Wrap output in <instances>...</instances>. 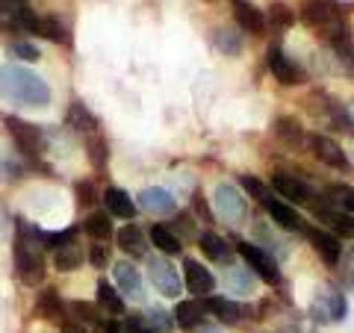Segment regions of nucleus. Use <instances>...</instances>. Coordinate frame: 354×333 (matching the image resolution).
<instances>
[{
	"label": "nucleus",
	"mask_w": 354,
	"mask_h": 333,
	"mask_svg": "<svg viewBox=\"0 0 354 333\" xmlns=\"http://www.w3.org/2000/svg\"><path fill=\"white\" fill-rule=\"evenodd\" d=\"M39 36L53 41V44H65V48H71V30L65 27V21L59 15H41Z\"/></svg>",
	"instance_id": "nucleus-26"
},
{
	"label": "nucleus",
	"mask_w": 354,
	"mask_h": 333,
	"mask_svg": "<svg viewBox=\"0 0 354 333\" xmlns=\"http://www.w3.org/2000/svg\"><path fill=\"white\" fill-rule=\"evenodd\" d=\"M225 286H227V292H234V295H254L257 292V274H254L248 265H225Z\"/></svg>",
	"instance_id": "nucleus-20"
},
{
	"label": "nucleus",
	"mask_w": 354,
	"mask_h": 333,
	"mask_svg": "<svg viewBox=\"0 0 354 333\" xmlns=\"http://www.w3.org/2000/svg\"><path fill=\"white\" fill-rule=\"evenodd\" d=\"M104 207H106L109 218H121V221L136 218V204H133L130 192H124L121 186H106L104 189Z\"/></svg>",
	"instance_id": "nucleus-17"
},
{
	"label": "nucleus",
	"mask_w": 354,
	"mask_h": 333,
	"mask_svg": "<svg viewBox=\"0 0 354 333\" xmlns=\"http://www.w3.org/2000/svg\"><path fill=\"white\" fill-rule=\"evenodd\" d=\"M239 183H242V189H245V192H248V195H251V198H254V201H257V204L263 201L266 195H269V189H266V186L257 180V177H248V174H245V177H242Z\"/></svg>",
	"instance_id": "nucleus-44"
},
{
	"label": "nucleus",
	"mask_w": 354,
	"mask_h": 333,
	"mask_svg": "<svg viewBox=\"0 0 354 333\" xmlns=\"http://www.w3.org/2000/svg\"><path fill=\"white\" fill-rule=\"evenodd\" d=\"M234 18L251 36H263L266 32V15L254 3H248V0H234Z\"/></svg>",
	"instance_id": "nucleus-22"
},
{
	"label": "nucleus",
	"mask_w": 354,
	"mask_h": 333,
	"mask_svg": "<svg viewBox=\"0 0 354 333\" xmlns=\"http://www.w3.org/2000/svg\"><path fill=\"white\" fill-rule=\"evenodd\" d=\"M148 242L145 239V233H142L136 225H127V227H121L118 230V248L127 254V257H145L148 254Z\"/></svg>",
	"instance_id": "nucleus-25"
},
{
	"label": "nucleus",
	"mask_w": 354,
	"mask_h": 333,
	"mask_svg": "<svg viewBox=\"0 0 354 333\" xmlns=\"http://www.w3.org/2000/svg\"><path fill=\"white\" fill-rule=\"evenodd\" d=\"M65 121H68V127L77 130V133H95L97 130V115L83 101H74L68 106V115H65Z\"/></svg>",
	"instance_id": "nucleus-28"
},
{
	"label": "nucleus",
	"mask_w": 354,
	"mask_h": 333,
	"mask_svg": "<svg viewBox=\"0 0 354 333\" xmlns=\"http://www.w3.org/2000/svg\"><path fill=\"white\" fill-rule=\"evenodd\" d=\"M15 269L27 286H36L44 277V245L39 230L30 227L24 218H15Z\"/></svg>",
	"instance_id": "nucleus-2"
},
{
	"label": "nucleus",
	"mask_w": 354,
	"mask_h": 333,
	"mask_svg": "<svg viewBox=\"0 0 354 333\" xmlns=\"http://www.w3.org/2000/svg\"><path fill=\"white\" fill-rule=\"evenodd\" d=\"M77 201H80V204H88V201H92V183H88V180H80V183H77Z\"/></svg>",
	"instance_id": "nucleus-46"
},
{
	"label": "nucleus",
	"mask_w": 354,
	"mask_h": 333,
	"mask_svg": "<svg viewBox=\"0 0 354 333\" xmlns=\"http://www.w3.org/2000/svg\"><path fill=\"white\" fill-rule=\"evenodd\" d=\"M83 230H86V236L95 239V242L113 239V221H109L106 213H88L83 221Z\"/></svg>",
	"instance_id": "nucleus-32"
},
{
	"label": "nucleus",
	"mask_w": 354,
	"mask_h": 333,
	"mask_svg": "<svg viewBox=\"0 0 354 333\" xmlns=\"http://www.w3.org/2000/svg\"><path fill=\"white\" fill-rule=\"evenodd\" d=\"M62 333H88V330L80 325V321H71V318H65V321H62Z\"/></svg>",
	"instance_id": "nucleus-48"
},
{
	"label": "nucleus",
	"mask_w": 354,
	"mask_h": 333,
	"mask_svg": "<svg viewBox=\"0 0 354 333\" xmlns=\"http://www.w3.org/2000/svg\"><path fill=\"white\" fill-rule=\"evenodd\" d=\"M346 316H348V301H346V295H342V289H337V286H328V289L313 301V318L319 321V325L342 321Z\"/></svg>",
	"instance_id": "nucleus-12"
},
{
	"label": "nucleus",
	"mask_w": 354,
	"mask_h": 333,
	"mask_svg": "<svg viewBox=\"0 0 354 333\" xmlns=\"http://www.w3.org/2000/svg\"><path fill=\"white\" fill-rule=\"evenodd\" d=\"M86 153H88V162H92V169H97V171L106 169V160H109L106 139L92 136V139H88V145H86Z\"/></svg>",
	"instance_id": "nucleus-37"
},
{
	"label": "nucleus",
	"mask_w": 354,
	"mask_h": 333,
	"mask_svg": "<svg viewBox=\"0 0 354 333\" xmlns=\"http://www.w3.org/2000/svg\"><path fill=\"white\" fill-rule=\"evenodd\" d=\"M9 57H12V59H24V62H39L41 50L36 48V44H30V41H12V44H9Z\"/></svg>",
	"instance_id": "nucleus-39"
},
{
	"label": "nucleus",
	"mask_w": 354,
	"mask_h": 333,
	"mask_svg": "<svg viewBox=\"0 0 354 333\" xmlns=\"http://www.w3.org/2000/svg\"><path fill=\"white\" fill-rule=\"evenodd\" d=\"M97 307L106 310L109 316H121L124 313V298H121V292L115 289L113 283L97 280Z\"/></svg>",
	"instance_id": "nucleus-31"
},
{
	"label": "nucleus",
	"mask_w": 354,
	"mask_h": 333,
	"mask_svg": "<svg viewBox=\"0 0 354 333\" xmlns=\"http://www.w3.org/2000/svg\"><path fill=\"white\" fill-rule=\"evenodd\" d=\"M272 27L274 30H286V27H292V12H290V6H283V3H272Z\"/></svg>",
	"instance_id": "nucleus-41"
},
{
	"label": "nucleus",
	"mask_w": 354,
	"mask_h": 333,
	"mask_svg": "<svg viewBox=\"0 0 354 333\" xmlns=\"http://www.w3.org/2000/svg\"><path fill=\"white\" fill-rule=\"evenodd\" d=\"M183 283H186V289H189L192 295H198V298L213 295V289H216L213 272H209L207 265H201L198 260H192V257L183 260Z\"/></svg>",
	"instance_id": "nucleus-14"
},
{
	"label": "nucleus",
	"mask_w": 354,
	"mask_h": 333,
	"mask_svg": "<svg viewBox=\"0 0 354 333\" xmlns=\"http://www.w3.org/2000/svg\"><path fill=\"white\" fill-rule=\"evenodd\" d=\"M236 254L242 257V263H245L248 269L260 277V280L272 283V286H278V283L283 280L281 265H278V257H274V254L263 251L260 245H254V242H245V239L236 242Z\"/></svg>",
	"instance_id": "nucleus-4"
},
{
	"label": "nucleus",
	"mask_w": 354,
	"mask_h": 333,
	"mask_svg": "<svg viewBox=\"0 0 354 333\" xmlns=\"http://www.w3.org/2000/svg\"><path fill=\"white\" fill-rule=\"evenodd\" d=\"M142 316H145V321H148V325L153 327V333H171L174 318H171L169 313H165L162 307H148Z\"/></svg>",
	"instance_id": "nucleus-38"
},
{
	"label": "nucleus",
	"mask_w": 354,
	"mask_h": 333,
	"mask_svg": "<svg viewBox=\"0 0 354 333\" xmlns=\"http://www.w3.org/2000/svg\"><path fill=\"white\" fill-rule=\"evenodd\" d=\"M148 236H151V242H153V248H160L165 257H171V254H180V251H183L180 236H177V233H171L165 225H153Z\"/></svg>",
	"instance_id": "nucleus-30"
},
{
	"label": "nucleus",
	"mask_w": 354,
	"mask_h": 333,
	"mask_svg": "<svg viewBox=\"0 0 354 333\" xmlns=\"http://www.w3.org/2000/svg\"><path fill=\"white\" fill-rule=\"evenodd\" d=\"M272 189L290 204H307L310 198H313V189H310L304 180L292 177V174H274L272 177Z\"/></svg>",
	"instance_id": "nucleus-18"
},
{
	"label": "nucleus",
	"mask_w": 354,
	"mask_h": 333,
	"mask_svg": "<svg viewBox=\"0 0 354 333\" xmlns=\"http://www.w3.org/2000/svg\"><path fill=\"white\" fill-rule=\"evenodd\" d=\"M195 209H198V213H201L207 221H213V216H209V209H207V204L201 201V195H195Z\"/></svg>",
	"instance_id": "nucleus-49"
},
{
	"label": "nucleus",
	"mask_w": 354,
	"mask_h": 333,
	"mask_svg": "<svg viewBox=\"0 0 354 333\" xmlns=\"http://www.w3.org/2000/svg\"><path fill=\"white\" fill-rule=\"evenodd\" d=\"M301 21L310 30H316L319 36H325L328 41H334L348 30L346 18H342V6L337 0H307L301 6Z\"/></svg>",
	"instance_id": "nucleus-3"
},
{
	"label": "nucleus",
	"mask_w": 354,
	"mask_h": 333,
	"mask_svg": "<svg viewBox=\"0 0 354 333\" xmlns=\"http://www.w3.org/2000/svg\"><path fill=\"white\" fill-rule=\"evenodd\" d=\"M121 325H124V333H153V327L148 325L142 313H130L124 321H121Z\"/></svg>",
	"instance_id": "nucleus-43"
},
{
	"label": "nucleus",
	"mask_w": 354,
	"mask_h": 333,
	"mask_svg": "<svg viewBox=\"0 0 354 333\" xmlns=\"http://www.w3.org/2000/svg\"><path fill=\"white\" fill-rule=\"evenodd\" d=\"M316 216L330 227V233H334L337 239H354V218H351V216L337 213V209H330V207H325V204H319Z\"/></svg>",
	"instance_id": "nucleus-23"
},
{
	"label": "nucleus",
	"mask_w": 354,
	"mask_h": 333,
	"mask_svg": "<svg viewBox=\"0 0 354 333\" xmlns=\"http://www.w3.org/2000/svg\"><path fill=\"white\" fill-rule=\"evenodd\" d=\"M260 207L266 209V216H269L274 225L278 227H283V230H290V233H304L307 230V225H304V218L295 213V209L290 207V204H283V201H278V198H272V195H266L263 201H260Z\"/></svg>",
	"instance_id": "nucleus-15"
},
{
	"label": "nucleus",
	"mask_w": 354,
	"mask_h": 333,
	"mask_svg": "<svg viewBox=\"0 0 354 333\" xmlns=\"http://www.w3.org/2000/svg\"><path fill=\"white\" fill-rule=\"evenodd\" d=\"M71 313L77 316V318H80V325H83V321H86V325H92V327H97V325H101V313H97V310L92 307V304H86V301H74L71 304Z\"/></svg>",
	"instance_id": "nucleus-40"
},
{
	"label": "nucleus",
	"mask_w": 354,
	"mask_h": 333,
	"mask_svg": "<svg viewBox=\"0 0 354 333\" xmlns=\"http://www.w3.org/2000/svg\"><path fill=\"white\" fill-rule=\"evenodd\" d=\"M139 207L151 216H169L177 209V201L171 198V192H165L162 186H148L139 192Z\"/></svg>",
	"instance_id": "nucleus-19"
},
{
	"label": "nucleus",
	"mask_w": 354,
	"mask_h": 333,
	"mask_svg": "<svg viewBox=\"0 0 354 333\" xmlns=\"http://www.w3.org/2000/svg\"><path fill=\"white\" fill-rule=\"evenodd\" d=\"M36 313L41 318H48V321H59V316L65 313V310H62V298L53 292V289L39 292V298H36Z\"/></svg>",
	"instance_id": "nucleus-35"
},
{
	"label": "nucleus",
	"mask_w": 354,
	"mask_h": 333,
	"mask_svg": "<svg viewBox=\"0 0 354 333\" xmlns=\"http://www.w3.org/2000/svg\"><path fill=\"white\" fill-rule=\"evenodd\" d=\"M195 242H198V248L207 254V260L218 263L221 269H225V265H230V257H234V251H230V245L218 236L216 230H201V233L195 236Z\"/></svg>",
	"instance_id": "nucleus-21"
},
{
	"label": "nucleus",
	"mask_w": 354,
	"mask_h": 333,
	"mask_svg": "<svg viewBox=\"0 0 354 333\" xmlns=\"http://www.w3.org/2000/svg\"><path fill=\"white\" fill-rule=\"evenodd\" d=\"M113 274H115V289L121 292L124 301L145 304V295L148 292H145V280H142V274H139L136 265H133L130 260H121V263H115Z\"/></svg>",
	"instance_id": "nucleus-10"
},
{
	"label": "nucleus",
	"mask_w": 354,
	"mask_h": 333,
	"mask_svg": "<svg viewBox=\"0 0 354 333\" xmlns=\"http://www.w3.org/2000/svg\"><path fill=\"white\" fill-rule=\"evenodd\" d=\"M97 333H124V325H121V321H101Z\"/></svg>",
	"instance_id": "nucleus-47"
},
{
	"label": "nucleus",
	"mask_w": 354,
	"mask_h": 333,
	"mask_svg": "<svg viewBox=\"0 0 354 333\" xmlns=\"http://www.w3.org/2000/svg\"><path fill=\"white\" fill-rule=\"evenodd\" d=\"M304 236H307V242H310V248H313L319 257H322V263L328 265V269H337L339 260H342V242L334 236V233L307 227V230H304Z\"/></svg>",
	"instance_id": "nucleus-13"
},
{
	"label": "nucleus",
	"mask_w": 354,
	"mask_h": 333,
	"mask_svg": "<svg viewBox=\"0 0 354 333\" xmlns=\"http://www.w3.org/2000/svg\"><path fill=\"white\" fill-rule=\"evenodd\" d=\"M204 307L198 304V301H177V307L171 310V318H174V325H180L183 330H195L198 325L204 321Z\"/></svg>",
	"instance_id": "nucleus-27"
},
{
	"label": "nucleus",
	"mask_w": 354,
	"mask_h": 333,
	"mask_svg": "<svg viewBox=\"0 0 354 333\" xmlns=\"http://www.w3.org/2000/svg\"><path fill=\"white\" fill-rule=\"evenodd\" d=\"M213 48L221 50V53H227V57H239L242 53V36L236 30H230V27H218L213 32Z\"/></svg>",
	"instance_id": "nucleus-34"
},
{
	"label": "nucleus",
	"mask_w": 354,
	"mask_h": 333,
	"mask_svg": "<svg viewBox=\"0 0 354 333\" xmlns=\"http://www.w3.org/2000/svg\"><path fill=\"white\" fill-rule=\"evenodd\" d=\"M310 142V151H313V157L319 162H325L328 169H337V171H351V162L346 157V151H342L339 142H334L330 136H322V133H313V136H307Z\"/></svg>",
	"instance_id": "nucleus-11"
},
{
	"label": "nucleus",
	"mask_w": 354,
	"mask_h": 333,
	"mask_svg": "<svg viewBox=\"0 0 354 333\" xmlns=\"http://www.w3.org/2000/svg\"><path fill=\"white\" fill-rule=\"evenodd\" d=\"M148 280L153 283V289H157L162 298H177L183 289L180 274H177V269L165 257H151L148 260Z\"/></svg>",
	"instance_id": "nucleus-8"
},
{
	"label": "nucleus",
	"mask_w": 354,
	"mask_h": 333,
	"mask_svg": "<svg viewBox=\"0 0 354 333\" xmlns=\"http://www.w3.org/2000/svg\"><path fill=\"white\" fill-rule=\"evenodd\" d=\"M266 65H269V71L274 74V80H281L283 86H301L307 80V71L286 57L281 44H272V48L266 50Z\"/></svg>",
	"instance_id": "nucleus-9"
},
{
	"label": "nucleus",
	"mask_w": 354,
	"mask_h": 333,
	"mask_svg": "<svg viewBox=\"0 0 354 333\" xmlns=\"http://www.w3.org/2000/svg\"><path fill=\"white\" fill-rule=\"evenodd\" d=\"M274 136H278L283 145H290V148H298L301 142L307 139V133H304V127L298 124L295 118H290V115H283V118H278L274 121Z\"/></svg>",
	"instance_id": "nucleus-29"
},
{
	"label": "nucleus",
	"mask_w": 354,
	"mask_h": 333,
	"mask_svg": "<svg viewBox=\"0 0 354 333\" xmlns=\"http://www.w3.org/2000/svg\"><path fill=\"white\" fill-rule=\"evenodd\" d=\"M325 207L330 209H337V213H346L354 218V186L348 183H334V186H328V192H325Z\"/></svg>",
	"instance_id": "nucleus-24"
},
{
	"label": "nucleus",
	"mask_w": 354,
	"mask_h": 333,
	"mask_svg": "<svg viewBox=\"0 0 354 333\" xmlns=\"http://www.w3.org/2000/svg\"><path fill=\"white\" fill-rule=\"evenodd\" d=\"M201 307H204V313L216 316L221 325H236V321H242V316H245L242 304L234 301V298H225V295H207Z\"/></svg>",
	"instance_id": "nucleus-16"
},
{
	"label": "nucleus",
	"mask_w": 354,
	"mask_h": 333,
	"mask_svg": "<svg viewBox=\"0 0 354 333\" xmlns=\"http://www.w3.org/2000/svg\"><path fill=\"white\" fill-rule=\"evenodd\" d=\"M213 209H216L218 218L227 221V225H239V221L248 216L245 195H242L236 186H230V183H218L213 189Z\"/></svg>",
	"instance_id": "nucleus-6"
},
{
	"label": "nucleus",
	"mask_w": 354,
	"mask_h": 333,
	"mask_svg": "<svg viewBox=\"0 0 354 333\" xmlns=\"http://www.w3.org/2000/svg\"><path fill=\"white\" fill-rule=\"evenodd\" d=\"M39 230V227H36ZM80 233V227H68V230H62V233H53V230H39V239H41V245L48 248V251H57L62 245H68V242H74V236Z\"/></svg>",
	"instance_id": "nucleus-36"
},
{
	"label": "nucleus",
	"mask_w": 354,
	"mask_h": 333,
	"mask_svg": "<svg viewBox=\"0 0 354 333\" xmlns=\"http://www.w3.org/2000/svg\"><path fill=\"white\" fill-rule=\"evenodd\" d=\"M6 227H9V216L3 213V207H0V239H3V233H6Z\"/></svg>",
	"instance_id": "nucleus-50"
},
{
	"label": "nucleus",
	"mask_w": 354,
	"mask_h": 333,
	"mask_svg": "<svg viewBox=\"0 0 354 333\" xmlns=\"http://www.w3.org/2000/svg\"><path fill=\"white\" fill-rule=\"evenodd\" d=\"M342 280H346L351 289H354V248L342 257Z\"/></svg>",
	"instance_id": "nucleus-45"
},
{
	"label": "nucleus",
	"mask_w": 354,
	"mask_h": 333,
	"mask_svg": "<svg viewBox=\"0 0 354 333\" xmlns=\"http://www.w3.org/2000/svg\"><path fill=\"white\" fill-rule=\"evenodd\" d=\"M195 333H218V327H216V325H207V321H201V325L195 327Z\"/></svg>",
	"instance_id": "nucleus-51"
},
{
	"label": "nucleus",
	"mask_w": 354,
	"mask_h": 333,
	"mask_svg": "<svg viewBox=\"0 0 354 333\" xmlns=\"http://www.w3.org/2000/svg\"><path fill=\"white\" fill-rule=\"evenodd\" d=\"M39 21L41 15L32 12V6L27 0H0V30L9 32V30H24L39 36Z\"/></svg>",
	"instance_id": "nucleus-5"
},
{
	"label": "nucleus",
	"mask_w": 354,
	"mask_h": 333,
	"mask_svg": "<svg viewBox=\"0 0 354 333\" xmlns=\"http://www.w3.org/2000/svg\"><path fill=\"white\" fill-rule=\"evenodd\" d=\"M0 101L12 104L18 109H48L53 101V92L44 77L32 74L24 65L6 62L0 65Z\"/></svg>",
	"instance_id": "nucleus-1"
},
{
	"label": "nucleus",
	"mask_w": 354,
	"mask_h": 333,
	"mask_svg": "<svg viewBox=\"0 0 354 333\" xmlns=\"http://www.w3.org/2000/svg\"><path fill=\"white\" fill-rule=\"evenodd\" d=\"M3 124L9 130V136L15 139L21 153H27V157H39V153H44V139H41V130L36 124H30V121L18 118V115H6Z\"/></svg>",
	"instance_id": "nucleus-7"
},
{
	"label": "nucleus",
	"mask_w": 354,
	"mask_h": 333,
	"mask_svg": "<svg viewBox=\"0 0 354 333\" xmlns=\"http://www.w3.org/2000/svg\"><path fill=\"white\" fill-rule=\"evenodd\" d=\"M80 263H83V248L77 242H68V245L53 251V269L57 272H74Z\"/></svg>",
	"instance_id": "nucleus-33"
},
{
	"label": "nucleus",
	"mask_w": 354,
	"mask_h": 333,
	"mask_svg": "<svg viewBox=\"0 0 354 333\" xmlns=\"http://www.w3.org/2000/svg\"><path fill=\"white\" fill-rule=\"evenodd\" d=\"M88 263H92L95 269H106L109 265V245L106 242H95V245L88 248Z\"/></svg>",
	"instance_id": "nucleus-42"
}]
</instances>
